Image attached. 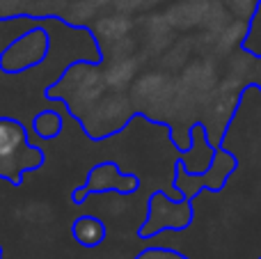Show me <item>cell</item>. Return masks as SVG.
<instances>
[{
	"label": "cell",
	"mask_w": 261,
	"mask_h": 259,
	"mask_svg": "<svg viewBox=\"0 0 261 259\" xmlns=\"http://www.w3.org/2000/svg\"><path fill=\"white\" fill-rule=\"evenodd\" d=\"M44 165L46 151L30 140V128L12 115H0V182L21 188L23 177Z\"/></svg>",
	"instance_id": "6da1fadb"
},
{
	"label": "cell",
	"mask_w": 261,
	"mask_h": 259,
	"mask_svg": "<svg viewBox=\"0 0 261 259\" xmlns=\"http://www.w3.org/2000/svg\"><path fill=\"white\" fill-rule=\"evenodd\" d=\"M195 220V206L190 200L174 197L167 191H151L147 197V216L138 225L140 241L158 237L163 232H186Z\"/></svg>",
	"instance_id": "7a4b0ae2"
},
{
	"label": "cell",
	"mask_w": 261,
	"mask_h": 259,
	"mask_svg": "<svg viewBox=\"0 0 261 259\" xmlns=\"http://www.w3.org/2000/svg\"><path fill=\"white\" fill-rule=\"evenodd\" d=\"M71 0H0V23L16 21V18H30V21H58L73 32H83L90 37L94 46V58H106L96 32L85 23L71 21L67 16V7Z\"/></svg>",
	"instance_id": "3957f363"
},
{
	"label": "cell",
	"mask_w": 261,
	"mask_h": 259,
	"mask_svg": "<svg viewBox=\"0 0 261 259\" xmlns=\"http://www.w3.org/2000/svg\"><path fill=\"white\" fill-rule=\"evenodd\" d=\"M239 168V159L234 151L227 149L225 145L216 147V159H213L211 168L202 174H188L181 168L179 161H174V174H172V191L174 197H184V200L193 202L202 193H220L227 186L229 177Z\"/></svg>",
	"instance_id": "277c9868"
},
{
	"label": "cell",
	"mask_w": 261,
	"mask_h": 259,
	"mask_svg": "<svg viewBox=\"0 0 261 259\" xmlns=\"http://www.w3.org/2000/svg\"><path fill=\"white\" fill-rule=\"evenodd\" d=\"M50 46H53V39H50L48 28H28L0 50V71L7 76H18V73L41 67L50 55Z\"/></svg>",
	"instance_id": "5b68a950"
},
{
	"label": "cell",
	"mask_w": 261,
	"mask_h": 259,
	"mask_svg": "<svg viewBox=\"0 0 261 259\" xmlns=\"http://www.w3.org/2000/svg\"><path fill=\"white\" fill-rule=\"evenodd\" d=\"M142 186V179L135 172H122L117 161H101L94 168H90L85 177V184L73 188L71 202L76 206L85 204L87 197L106 195V193H117V195H135Z\"/></svg>",
	"instance_id": "8992f818"
},
{
	"label": "cell",
	"mask_w": 261,
	"mask_h": 259,
	"mask_svg": "<svg viewBox=\"0 0 261 259\" xmlns=\"http://www.w3.org/2000/svg\"><path fill=\"white\" fill-rule=\"evenodd\" d=\"M188 136H190V147L184 154H179L176 161L188 174H202L211 168L213 159H216V145L208 138V128L204 122L190 124Z\"/></svg>",
	"instance_id": "52a82bcc"
},
{
	"label": "cell",
	"mask_w": 261,
	"mask_h": 259,
	"mask_svg": "<svg viewBox=\"0 0 261 259\" xmlns=\"http://www.w3.org/2000/svg\"><path fill=\"white\" fill-rule=\"evenodd\" d=\"M71 237L81 248L94 250V248L103 246L106 237H108V227L106 223L94 214H81L73 218L71 223Z\"/></svg>",
	"instance_id": "ba28073f"
},
{
	"label": "cell",
	"mask_w": 261,
	"mask_h": 259,
	"mask_svg": "<svg viewBox=\"0 0 261 259\" xmlns=\"http://www.w3.org/2000/svg\"><path fill=\"white\" fill-rule=\"evenodd\" d=\"M64 131V117L58 110H41L32 117L30 133H35L39 140H58Z\"/></svg>",
	"instance_id": "9c48e42d"
},
{
	"label": "cell",
	"mask_w": 261,
	"mask_h": 259,
	"mask_svg": "<svg viewBox=\"0 0 261 259\" xmlns=\"http://www.w3.org/2000/svg\"><path fill=\"white\" fill-rule=\"evenodd\" d=\"M241 50H245L250 58L261 60V0L248 23V35H245V41H243V46H241Z\"/></svg>",
	"instance_id": "30bf717a"
},
{
	"label": "cell",
	"mask_w": 261,
	"mask_h": 259,
	"mask_svg": "<svg viewBox=\"0 0 261 259\" xmlns=\"http://www.w3.org/2000/svg\"><path fill=\"white\" fill-rule=\"evenodd\" d=\"M133 259H190L186 257L181 250H174V248H165V246H149L144 250H140Z\"/></svg>",
	"instance_id": "8fae6325"
},
{
	"label": "cell",
	"mask_w": 261,
	"mask_h": 259,
	"mask_svg": "<svg viewBox=\"0 0 261 259\" xmlns=\"http://www.w3.org/2000/svg\"><path fill=\"white\" fill-rule=\"evenodd\" d=\"M0 259H5V248H3V243H0Z\"/></svg>",
	"instance_id": "7c38bea8"
}]
</instances>
